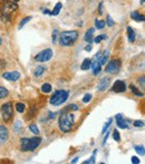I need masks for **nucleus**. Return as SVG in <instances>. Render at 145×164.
I'll return each instance as SVG.
<instances>
[{"mask_svg":"<svg viewBox=\"0 0 145 164\" xmlns=\"http://www.w3.org/2000/svg\"><path fill=\"white\" fill-rule=\"evenodd\" d=\"M145 2V0H141V4H144Z\"/></svg>","mask_w":145,"mask_h":164,"instance_id":"nucleus-46","label":"nucleus"},{"mask_svg":"<svg viewBox=\"0 0 145 164\" xmlns=\"http://www.w3.org/2000/svg\"><path fill=\"white\" fill-rule=\"evenodd\" d=\"M102 7H103V2H100L99 6H98V14L99 15L103 14V9H102Z\"/></svg>","mask_w":145,"mask_h":164,"instance_id":"nucleus-41","label":"nucleus"},{"mask_svg":"<svg viewBox=\"0 0 145 164\" xmlns=\"http://www.w3.org/2000/svg\"><path fill=\"white\" fill-rule=\"evenodd\" d=\"M115 118H116V124H117V126L120 128H123V130H127L128 128V124L127 122L124 120V117L122 114H117V115H115Z\"/></svg>","mask_w":145,"mask_h":164,"instance_id":"nucleus-13","label":"nucleus"},{"mask_svg":"<svg viewBox=\"0 0 145 164\" xmlns=\"http://www.w3.org/2000/svg\"><path fill=\"white\" fill-rule=\"evenodd\" d=\"M137 83H138V85L141 86L142 88L145 89V75L140 76V77L137 78Z\"/></svg>","mask_w":145,"mask_h":164,"instance_id":"nucleus-31","label":"nucleus"},{"mask_svg":"<svg viewBox=\"0 0 145 164\" xmlns=\"http://www.w3.org/2000/svg\"><path fill=\"white\" fill-rule=\"evenodd\" d=\"M100 64L98 62H94V63H92V69H93V74L95 76L96 75H98L100 73Z\"/></svg>","mask_w":145,"mask_h":164,"instance_id":"nucleus-17","label":"nucleus"},{"mask_svg":"<svg viewBox=\"0 0 145 164\" xmlns=\"http://www.w3.org/2000/svg\"><path fill=\"white\" fill-rule=\"evenodd\" d=\"M29 130H30L35 135H38L39 134V128L37 127L36 124H30V125H29Z\"/></svg>","mask_w":145,"mask_h":164,"instance_id":"nucleus-30","label":"nucleus"},{"mask_svg":"<svg viewBox=\"0 0 145 164\" xmlns=\"http://www.w3.org/2000/svg\"><path fill=\"white\" fill-rule=\"evenodd\" d=\"M110 84H111V78L110 77H103L100 79V82L98 83V85H97V89L99 92H105L110 87Z\"/></svg>","mask_w":145,"mask_h":164,"instance_id":"nucleus-9","label":"nucleus"},{"mask_svg":"<svg viewBox=\"0 0 145 164\" xmlns=\"http://www.w3.org/2000/svg\"><path fill=\"white\" fill-rule=\"evenodd\" d=\"M14 1H15V2H18V1H19V0H14Z\"/></svg>","mask_w":145,"mask_h":164,"instance_id":"nucleus-48","label":"nucleus"},{"mask_svg":"<svg viewBox=\"0 0 145 164\" xmlns=\"http://www.w3.org/2000/svg\"><path fill=\"white\" fill-rule=\"evenodd\" d=\"M108 57H110V51L108 50L104 51L103 55H102V57H100V59H99L100 65H105L107 63V60H108Z\"/></svg>","mask_w":145,"mask_h":164,"instance_id":"nucleus-20","label":"nucleus"},{"mask_svg":"<svg viewBox=\"0 0 145 164\" xmlns=\"http://www.w3.org/2000/svg\"><path fill=\"white\" fill-rule=\"evenodd\" d=\"M105 26H106V22L104 20H100V19H96V20H95V27H96V29H98V30L104 29Z\"/></svg>","mask_w":145,"mask_h":164,"instance_id":"nucleus-22","label":"nucleus"},{"mask_svg":"<svg viewBox=\"0 0 145 164\" xmlns=\"http://www.w3.org/2000/svg\"><path fill=\"white\" fill-rule=\"evenodd\" d=\"M112 91L115 93H123L126 91V84L123 80H116L112 87Z\"/></svg>","mask_w":145,"mask_h":164,"instance_id":"nucleus-11","label":"nucleus"},{"mask_svg":"<svg viewBox=\"0 0 145 164\" xmlns=\"http://www.w3.org/2000/svg\"><path fill=\"white\" fill-rule=\"evenodd\" d=\"M113 138H114L116 142H120L121 141V135H120V132L117 130H114L113 132Z\"/></svg>","mask_w":145,"mask_h":164,"instance_id":"nucleus-35","label":"nucleus"},{"mask_svg":"<svg viewBox=\"0 0 145 164\" xmlns=\"http://www.w3.org/2000/svg\"><path fill=\"white\" fill-rule=\"evenodd\" d=\"M1 115H2V120L5 122H9L11 120V117L14 115V108H12L10 102L6 103L1 106Z\"/></svg>","mask_w":145,"mask_h":164,"instance_id":"nucleus-6","label":"nucleus"},{"mask_svg":"<svg viewBox=\"0 0 145 164\" xmlns=\"http://www.w3.org/2000/svg\"><path fill=\"white\" fill-rule=\"evenodd\" d=\"M42 12H44V14H46V15H50V14H52V11H49L48 9H42Z\"/></svg>","mask_w":145,"mask_h":164,"instance_id":"nucleus-43","label":"nucleus"},{"mask_svg":"<svg viewBox=\"0 0 145 164\" xmlns=\"http://www.w3.org/2000/svg\"><path fill=\"white\" fill-rule=\"evenodd\" d=\"M106 21H107V26H108V27H113V26L115 25V21L112 19V17L110 16V15L107 16V20Z\"/></svg>","mask_w":145,"mask_h":164,"instance_id":"nucleus-36","label":"nucleus"},{"mask_svg":"<svg viewBox=\"0 0 145 164\" xmlns=\"http://www.w3.org/2000/svg\"><path fill=\"white\" fill-rule=\"evenodd\" d=\"M8 95H9V92H8V89L0 86V98H6Z\"/></svg>","mask_w":145,"mask_h":164,"instance_id":"nucleus-27","label":"nucleus"},{"mask_svg":"<svg viewBox=\"0 0 145 164\" xmlns=\"http://www.w3.org/2000/svg\"><path fill=\"white\" fill-rule=\"evenodd\" d=\"M94 32H95V29H94V28H89V29L86 31L85 36H84V39H85V41H87L88 44H92V41H93Z\"/></svg>","mask_w":145,"mask_h":164,"instance_id":"nucleus-14","label":"nucleus"},{"mask_svg":"<svg viewBox=\"0 0 145 164\" xmlns=\"http://www.w3.org/2000/svg\"><path fill=\"white\" fill-rule=\"evenodd\" d=\"M78 39V31L67 30L59 35V44L62 46H72Z\"/></svg>","mask_w":145,"mask_h":164,"instance_id":"nucleus-3","label":"nucleus"},{"mask_svg":"<svg viewBox=\"0 0 145 164\" xmlns=\"http://www.w3.org/2000/svg\"><path fill=\"white\" fill-rule=\"evenodd\" d=\"M58 37H59V31L57 30V29H55V30L52 31V44H56V43H57V39H58Z\"/></svg>","mask_w":145,"mask_h":164,"instance_id":"nucleus-32","label":"nucleus"},{"mask_svg":"<svg viewBox=\"0 0 145 164\" xmlns=\"http://www.w3.org/2000/svg\"><path fill=\"white\" fill-rule=\"evenodd\" d=\"M77 160H78V157H75V159H74V160L72 161V163H76Z\"/></svg>","mask_w":145,"mask_h":164,"instance_id":"nucleus-45","label":"nucleus"},{"mask_svg":"<svg viewBox=\"0 0 145 164\" xmlns=\"http://www.w3.org/2000/svg\"><path fill=\"white\" fill-rule=\"evenodd\" d=\"M92 49H93V47H92V45H87L86 47H85V50H86V51H90V50H92Z\"/></svg>","mask_w":145,"mask_h":164,"instance_id":"nucleus-42","label":"nucleus"},{"mask_svg":"<svg viewBox=\"0 0 145 164\" xmlns=\"http://www.w3.org/2000/svg\"><path fill=\"white\" fill-rule=\"evenodd\" d=\"M108 136H110V132L107 131V133H105V137H104V141H103V145H105V143H106L107 138H108Z\"/></svg>","mask_w":145,"mask_h":164,"instance_id":"nucleus-40","label":"nucleus"},{"mask_svg":"<svg viewBox=\"0 0 145 164\" xmlns=\"http://www.w3.org/2000/svg\"><path fill=\"white\" fill-rule=\"evenodd\" d=\"M62 2H57L56 6L54 7V9H52L50 16H57V15H59V12H60V10H62Z\"/></svg>","mask_w":145,"mask_h":164,"instance_id":"nucleus-19","label":"nucleus"},{"mask_svg":"<svg viewBox=\"0 0 145 164\" xmlns=\"http://www.w3.org/2000/svg\"><path fill=\"white\" fill-rule=\"evenodd\" d=\"M134 150L137 152V154L140 155H145V147L143 145H135Z\"/></svg>","mask_w":145,"mask_h":164,"instance_id":"nucleus-25","label":"nucleus"},{"mask_svg":"<svg viewBox=\"0 0 145 164\" xmlns=\"http://www.w3.org/2000/svg\"><path fill=\"white\" fill-rule=\"evenodd\" d=\"M2 77L7 80H10V82H17L18 79L20 78V74L18 72H7L2 74Z\"/></svg>","mask_w":145,"mask_h":164,"instance_id":"nucleus-12","label":"nucleus"},{"mask_svg":"<svg viewBox=\"0 0 145 164\" xmlns=\"http://www.w3.org/2000/svg\"><path fill=\"white\" fill-rule=\"evenodd\" d=\"M52 54H54V53H52V49H50V48H47L45 50H42L40 53H38V55H36L35 59H36V62H39V63L48 62V60L52 59Z\"/></svg>","mask_w":145,"mask_h":164,"instance_id":"nucleus-8","label":"nucleus"},{"mask_svg":"<svg viewBox=\"0 0 145 164\" xmlns=\"http://www.w3.org/2000/svg\"><path fill=\"white\" fill-rule=\"evenodd\" d=\"M9 138V131L6 126L0 125V145L5 144Z\"/></svg>","mask_w":145,"mask_h":164,"instance_id":"nucleus-10","label":"nucleus"},{"mask_svg":"<svg viewBox=\"0 0 145 164\" xmlns=\"http://www.w3.org/2000/svg\"><path fill=\"white\" fill-rule=\"evenodd\" d=\"M122 63L120 59H112L111 62H108V64L106 65L105 72L108 74H117L121 69Z\"/></svg>","mask_w":145,"mask_h":164,"instance_id":"nucleus-7","label":"nucleus"},{"mask_svg":"<svg viewBox=\"0 0 145 164\" xmlns=\"http://www.w3.org/2000/svg\"><path fill=\"white\" fill-rule=\"evenodd\" d=\"M49 115H50V118H55V116H56V114H52V113H49Z\"/></svg>","mask_w":145,"mask_h":164,"instance_id":"nucleus-44","label":"nucleus"},{"mask_svg":"<svg viewBox=\"0 0 145 164\" xmlns=\"http://www.w3.org/2000/svg\"><path fill=\"white\" fill-rule=\"evenodd\" d=\"M46 68L44 67V66H38V67H36V69H35L34 72V75L36 76V77H39V76H42L44 73H45Z\"/></svg>","mask_w":145,"mask_h":164,"instance_id":"nucleus-21","label":"nucleus"},{"mask_svg":"<svg viewBox=\"0 0 145 164\" xmlns=\"http://www.w3.org/2000/svg\"><path fill=\"white\" fill-rule=\"evenodd\" d=\"M40 143H42V138L37 135L35 137H31V138L24 137L20 140V150L22 152H30V151L36 150L40 145Z\"/></svg>","mask_w":145,"mask_h":164,"instance_id":"nucleus-2","label":"nucleus"},{"mask_svg":"<svg viewBox=\"0 0 145 164\" xmlns=\"http://www.w3.org/2000/svg\"><path fill=\"white\" fill-rule=\"evenodd\" d=\"M131 161H132V163H135V164H140V162H141V161L138 160V157L136 156H132Z\"/></svg>","mask_w":145,"mask_h":164,"instance_id":"nucleus-39","label":"nucleus"},{"mask_svg":"<svg viewBox=\"0 0 145 164\" xmlns=\"http://www.w3.org/2000/svg\"><path fill=\"white\" fill-rule=\"evenodd\" d=\"M16 109H17L18 113H24L25 109H26V105L24 103H17L16 104Z\"/></svg>","mask_w":145,"mask_h":164,"instance_id":"nucleus-26","label":"nucleus"},{"mask_svg":"<svg viewBox=\"0 0 145 164\" xmlns=\"http://www.w3.org/2000/svg\"><path fill=\"white\" fill-rule=\"evenodd\" d=\"M130 88H131V92L134 94V95H136V96H138V97H143V93L142 92H140L136 87H135L134 85H130Z\"/></svg>","mask_w":145,"mask_h":164,"instance_id":"nucleus-24","label":"nucleus"},{"mask_svg":"<svg viewBox=\"0 0 145 164\" xmlns=\"http://www.w3.org/2000/svg\"><path fill=\"white\" fill-rule=\"evenodd\" d=\"M92 67V60L89 58H86L84 59V62L82 63V65H80V69L82 70H87V69H89Z\"/></svg>","mask_w":145,"mask_h":164,"instance_id":"nucleus-16","label":"nucleus"},{"mask_svg":"<svg viewBox=\"0 0 145 164\" xmlns=\"http://www.w3.org/2000/svg\"><path fill=\"white\" fill-rule=\"evenodd\" d=\"M95 155H96V150L94 151V153H93V156L90 157L89 160H87V161H84L83 163H84V164H93V163H95Z\"/></svg>","mask_w":145,"mask_h":164,"instance_id":"nucleus-34","label":"nucleus"},{"mask_svg":"<svg viewBox=\"0 0 145 164\" xmlns=\"http://www.w3.org/2000/svg\"><path fill=\"white\" fill-rule=\"evenodd\" d=\"M90 99H92V95H90V94H86V95L83 97V102L85 103V104H87V103L90 102Z\"/></svg>","mask_w":145,"mask_h":164,"instance_id":"nucleus-37","label":"nucleus"},{"mask_svg":"<svg viewBox=\"0 0 145 164\" xmlns=\"http://www.w3.org/2000/svg\"><path fill=\"white\" fill-rule=\"evenodd\" d=\"M31 19V16H28V17H26V18H24V19H22V20L20 21V24H19V26H18V29H21V28L24 27L25 25L27 24L28 21L30 20Z\"/></svg>","mask_w":145,"mask_h":164,"instance_id":"nucleus-33","label":"nucleus"},{"mask_svg":"<svg viewBox=\"0 0 145 164\" xmlns=\"http://www.w3.org/2000/svg\"><path fill=\"white\" fill-rule=\"evenodd\" d=\"M133 125H134V126H136V127H143L145 124H144V122H142V121H134Z\"/></svg>","mask_w":145,"mask_h":164,"instance_id":"nucleus-38","label":"nucleus"},{"mask_svg":"<svg viewBox=\"0 0 145 164\" xmlns=\"http://www.w3.org/2000/svg\"><path fill=\"white\" fill-rule=\"evenodd\" d=\"M106 38H107V35L103 34V35H99V36L95 37V38L93 39V40H94V43H95V44H99L100 41L104 40V39H106Z\"/></svg>","mask_w":145,"mask_h":164,"instance_id":"nucleus-29","label":"nucleus"},{"mask_svg":"<svg viewBox=\"0 0 145 164\" xmlns=\"http://www.w3.org/2000/svg\"><path fill=\"white\" fill-rule=\"evenodd\" d=\"M52 85L50 84H48V83H45L44 85L42 86V92L45 93V94H48V93L52 92Z\"/></svg>","mask_w":145,"mask_h":164,"instance_id":"nucleus-23","label":"nucleus"},{"mask_svg":"<svg viewBox=\"0 0 145 164\" xmlns=\"http://www.w3.org/2000/svg\"><path fill=\"white\" fill-rule=\"evenodd\" d=\"M127 38H128V41L130 43H134L135 41V31L132 29V27H127Z\"/></svg>","mask_w":145,"mask_h":164,"instance_id":"nucleus-18","label":"nucleus"},{"mask_svg":"<svg viewBox=\"0 0 145 164\" xmlns=\"http://www.w3.org/2000/svg\"><path fill=\"white\" fill-rule=\"evenodd\" d=\"M131 17L135 21H145V16L144 15H141L138 11H132Z\"/></svg>","mask_w":145,"mask_h":164,"instance_id":"nucleus-15","label":"nucleus"},{"mask_svg":"<svg viewBox=\"0 0 145 164\" xmlns=\"http://www.w3.org/2000/svg\"><path fill=\"white\" fill-rule=\"evenodd\" d=\"M74 124H75V115L72 113H67V111L64 109L58 121L59 130L64 133H67L72 128Z\"/></svg>","mask_w":145,"mask_h":164,"instance_id":"nucleus-1","label":"nucleus"},{"mask_svg":"<svg viewBox=\"0 0 145 164\" xmlns=\"http://www.w3.org/2000/svg\"><path fill=\"white\" fill-rule=\"evenodd\" d=\"M68 97H69V93L67 91H56L54 93V95L49 99V103L54 106H59L62 105V104H64L68 99Z\"/></svg>","mask_w":145,"mask_h":164,"instance_id":"nucleus-5","label":"nucleus"},{"mask_svg":"<svg viewBox=\"0 0 145 164\" xmlns=\"http://www.w3.org/2000/svg\"><path fill=\"white\" fill-rule=\"evenodd\" d=\"M112 122H113V118H108V121H107V123L104 125L103 130H102V134H105L107 132V130L110 128V126L112 125Z\"/></svg>","mask_w":145,"mask_h":164,"instance_id":"nucleus-28","label":"nucleus"},{"mask_svg":"<svg viewBox=\"0 0 145 164\" xmlns=\"http://www.w3.org/2000/svg\"><path fill=\"white\" fill-rule=\"evenodd\" d=\"M1 43H2V39H1V37H0V45H1Z\"/></svg>","mask_w":145,"mask_h":164,"instance_id":"nucleus-47","label":"nucleus"},{"mask_svg":"<svg viewBox=\"0 0 145 164\" xmlns=\"http://www.w3.org/2000/svg\"><path fill=\"white\" fill-rule=\"evenodd\" d=\"M17 4L16 2H11L9 0H4L2 4L0 6V12H1V18L2 19H6V18H9L10 15L14 12V11L17 10Z\"/></svg>","mask_w":145,"mask_h":164,"instance_id":"nucleus-4","label":"nucleus"}]
</instances>
